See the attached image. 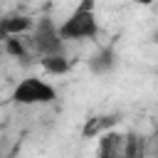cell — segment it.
Segmentation results:
<instances>
[{
    "instance_id": "9",
    "label": "cell",
    "mask_w": 158,
    "mask_h": 158,
    "mask_svg": "<svg viewBox=\"0 0 158 158\" xmlns=\"http://www.w3.org/2000/svg\"><path fill=\"white\" fill-rule=\"evenodd\" d=\"M148 148H146V138L138 136V133H126V146H123V158H141L146 156Z\"/></svg>"
},
{
    "instance_id": "12",
    "label": "cell",
    "mask_w": 158,
    "mask_h": 158,
    "mask_svg": "<svg viewBox=\"0 0 158 158\" xmlns=\"http://www.w3.org/2000/svg\"><path fill=\"white\" fill-rule=\"evenodd\" d=\"M153 42H156V44H158V30H156V32H153Z\"/></svg>"
},
{
    "instance_id": "3",
    "label": "cell",
    "mask_w": 158,
    "mask_h": 158,
    "mask_svg": "<svg viewBox=\"0 0 158 158\" xmlns=\"http://www.w3.org/2000/svg\"><path fill=\"white\" fill-rule=\"evenodd\" d=\"M32 49L42 57V54H54V52H64V37L59 32V27L54 25V20L49 15H42L32 30L30 37Z\"/></svg>"
},
{
    "instance_id": "5",
    "label": "cell",
    "mask_w": 158,
    "mask_h": 158,
    "mask_svg": "<svg viewBox=\"0 0 158 158\" xmlns=\"http://www.w3.org/2000/svg\"><path fill=\"white\" fill-rule=\"evenodd\" d=\"M123 146H126V133H118V131H106L99 136V148L96 153L101 158H118L123 156Z\"/></svg>"
},
{
    "instance_id": "10",
    "label": "cell",
    "mask_w": 158,
    "mask_h": 158,
    "mask_svg": "<svg viewBox=\"0 0 158 158\" xmlns=\"http://www.w3.org/2000/svg\"><path fill=\"white\" fill-rule=\"evenodd\" d=\"M5 52L15 59H30V52H27L22 35H5Z\"/></svg>"
},
{
    "instance_id": "6",
    "label": "cell",
    "mask_w": 158,
    "mask_h": 158,
    "mask_svg": "<svg viewBox=\"0 0 158 158\" xmlns=\"http://www.w3.org/2000/svg\"><path fill=\"white\" fill-rule=\"evenodd\" d=\"M35 25H37V22H35L30 15H20V12L5 15V17H2V37H5V35H27V32L35 30Z\"/></svg>"
},
{
    "instance_id": "1",
    "label": "cell",
    "mask_w": 158,
    "mask_h": 158,
    "mask_svg": "<svg viewBox=\"0 0 158 158\" xmlns=\"http://www.w3.org/2000/svg\"><path fill=\"white\" fill-rule=\"evenodd\" d=\"M59 32L64 40H94V37H99L96 0H79V5L59 25Z\"/></svg>"
},
{
    "instance_id": "2",
    "label": "cell",
    "mask_w": 158,
    "mask_h": 158,
    "mask_svg": "<svg viewBox=\"0 0 158 158\" xmlns=\"http://www.w3.org/2000/svg\"><path fill=\"white\" fill-rule=\"evenodd\" d=\"M12 104L17 106H47L57 101V89L52 84H47L40 77H25L15 89H12Z\"/></svg>"
},
{
    "instance_id": "4",
    "label": "cell",
    "mask_w": 158,
    "mask_h": 158,
    "mask_svg": "<svg viewBox=\"0 0 158 158\" xmlns=\"http://www.w3.org/2000/svg\"><path fill=\"white\" fill-rule=\"evenodd\" d=\"M118 121H121V116H118V114L89 116V118H86V123H84V128H81V136H84V138H96V136H101V133H106V131L116 128V126H118Z\"/></svg>"
},
{
    "instance_id": "7",
    "label": "cell",
    "mask_w": 158,
    "mask_h": 158,
    "mask_svg": "<svg viewBox=\"0 0 158 158\" xmlns=\"http://www.w3.org/2000/svg\"><path fill=\"white\" fill-rule=\"evenodd\" d=\"M40 64L47 74H54V77H64L69 74L72 69V59L64 54V52H54V54H42L40 57Z\"/></svg>"
},
{
    "instance_id": "11",
    "label": "cell",
    "mask_w": 158,
    "mask_h": 158,
    "mask_svg": "<svg viewBox=\"0 0 158 158\" xmlns=\"http://www.w3.org/2000/svg\"><path fill=\"white\" fill-rule=\"evenodd\" d=\"M153 0H138V5H151Z\"/></svg>"
},
{
    "instance_id": "8",
    "label": "cell",
    "mask_w": 158,
    "mask_h": 158,
    "mask_svg": "<svg viewBox=\"0 0 158 158\" xmlns=\"http://www.w3.org/2000/svg\"><path fill=\"white\" fill-rule=\"evenodd\" d=\"M116 52H114V47H104V49H99L91 59H89V69L94 72V74H106V72H111L114 67H116Z\"/></svg>"
}]
</instances>
